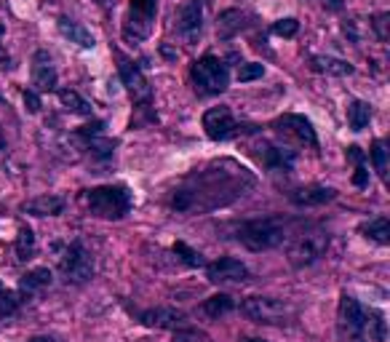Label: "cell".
Returning a JSON list of instances; mask_svg holds the SVG:
<instances>
[{"label":"cell","instance_id":"1","mask_svg":"<svg viewBox=\"0 0 390 342\" xmlns=\"http://www.w3.org/2000/svg\"><path fill=\"white\" fill-rule=\"evenodd\" d=\"M235 241L249 252H270L286 241V225L278 217L241 222L235 228Z\"/></svg>","mask_w":390,"mask_h":342},{"label":"cell","instance_id":"2","mask_svg":"<svg viewBox=\"0 0 390 342\" xmlns=\"http://www.w3.org/2000/svg\"><path fill=\"white\" fill-rule=\"evenodd\" d=\"M85 206L102 220H123L134 206V198L123 184H99L85 193Z\"/></svg>","mask_w":390,"mask_h":342},{"label":"cell","instance_id":"3","mask_svg":"<svg viewBox=\"0 0 390 342\" xmlns=\"http://www.w3.org/2000/svg\"><path fill=\"white\" fill-rule=\"evenodd\" d=\"M190 78L195 83V91L203 94V97H214V94H222L228 86H230V73H228V64L217 57H201V59L193 61L190 67Z\"/></svg>","mask_w":390,"mask_h":342},{"label":"cell","instance_id":"4","mask_svg":"<svg viewBox=\"0 0 390 342\" xmlns=\"http://www.w3.org/2000/svg\"><path fill=\"white\" fill-rule=\"evenodd\" d=\"M329 249V232L321 228H307L289 244V262L294 268H310L316 265Z\"/></svg>","mask_w":390,"mask_h":342},{"label":"cell","instance_id":"5","mask_svg":"<svg viewBox=\"0 0 390 342\" xmlns=\"http://www.w3.org/2000/svg\"><path fill=\"white\" fill-rule=\"evenodd\" d=\"M241 313L252 318L254 324H268V326L286 324L294 316L292 305L283 300H276V297H246L241 302Z\"/></svg>","mask_w":390,"mask_h":342},{"label":"cell","instance_id":"6","mask_svg":"<svg viewBox=\"0 0 390 342\" xmlns=\"http://www.w3.org/2000/svg\"><path fill=\"white\" fill-rule=\"evenodd\" d=\"M59 270L67 283H85L94 276V256L81 241H73L59 256Z\"/></svg>","mask_w":390,"mask_h":342},{"label":"cell","instance_id":"7","mask_svg":"<svg viewBox=\"0 0 390 342\" xmlns=\"http://www.w3.org/2000/svg\"><path fill=\"white\" fill-rule=\"evenodd\" d=\"M364 321H366V307L342 294L340 300V313H337V329H340V340L342 342H366V331H364Z\"/></svg>","mask_w":390,"mask_h":342},{"label":"cell","instance_id":"8","mask_svg":"<svg viewBox=\"0 0 390 342\" xmlns=\"http://www.w3.org/2000/svg\"><path fill=\"white\" fill-rule=\"evenodd\" d=\"M155 11H158V0H131V11H129V19L123 25V37L131 43L145 40L153 30Z\"/></svg>","mask_w":390,"mask_h":342},{"label":"cell","instance_id":"9","mask_svg":"<svg viewBox=\"0 0 390 342\" xmlns=\"http://www.w3.org/2000/svg\"><path fill=\"white\" fill-rule=\"evenodd\" d=\"M115 59H118V75H121V83L126 86V91L131 94L134 102L147 105V102L153 99V88H150V83H147L142 67H139L134 59L123 57L121 51H115Z\"/></svg>","mask_w":390,"mask_h":342},{"label":"cell","instance_id":"10","mask_svg":"<svg viewBox=\"0 0 390 342\" xmlns=\"http://www.w3.org/2000/svg\"><path fill=\"white\" fill-rule=\"evenodd\" d=\"M203 11L206 0H187L177 13V33L184 43H195L203 33Z\"/></svg>","mask_w":390,"mask_h":342},{"label":"cell","instance_id":"11","mask_svg":"<svg viewBox=\"0 0 390 342\" xmlns=\"http://www.w3.org/2000/svg\"><path fill=\"white\" fill-rule=\"evenodd\" d=\"M273 129H276L278 134L297 139L300 145L318 147L316 129H313V123L307 121L305 115H294V112H289V115H280V118H276V121H273Z\"/></svg>","mask_w":390,"mask_h":342},{"label":"cell","instance_id":"12","mask_svg":"<svg viewBox=\"0 0 390 342\" xmlns=\"http://www.w3.org/2000/svg\"><path fill=\"white\" fill-rule=\"evenodd\" d=\"M235 129H238V123L232 118V110L230 107H211V110L203 112V131L211 142H225V139H230L235 134Z\"/></svg>","mask_w":390,"mask_h":342},{"label":"cell","instance_id":"13","mask_svg":"<svg viewBox=\"0 0 390 342\" xmlns=\"http://www.w3.org/2000/svg\"><path fill=\"white\" fill-rule=\"evenodd\" d=\"M206 276L211 283H246L252 278L249 268L235 256H220L217 262L206 265Z\"/></svg>","mask_w":390,"mask_h":342},{"label":"cell","instance_id":"14","mask_svg":"<svg viewBox=\"0 0 390 342\" xmlns=\"http://www.w3.org/2000/svg\"><path fill=\"white\" fill-rule=\"evenodd\" d=\"M256 155L262 160V166L270 171H292L294 163H297V153L294 150H286V147L273 145V142H259L256 145Z\"/></svg>","mask_w":390,"mask_h":342},{"label":"cell","instance_id":"15","mask_svg":"<svg viewBox=\"0 0 390 342\" xmlns=\"http://www.w3.org/2000/svg\"><path fill=\"white\" fill-rule=\"evenodd\" d=\"M57 81H59V75H57L51 54L43 49L35 51V57H32V86L37 91H54Z\"/></svg>","mask_w":390,"mask_h":342},{"label":"cell","instance_id":"16","mask_svg":"<svg viewBox=\"0 0 390 342\" xmlns=\"http://www.w3.org/2000/svg\"><path fill=\"white\" fill-rule=\"evenodd\" d=\"M139 321L150 329H179L184 324V313L177 307H150L139 316Z\"/></svg>","mask_w":390,"mask_h":342},{"label":"cell","instance_id":"17","mask_svg":"<svg viewBox=\"0 0 390 342\" xmlns=\"http://www.w3.org/2000/svg\"><path fill=\"white\" fill-rule=\"evenodd\" d=\"M297 204V206H324L337 198V190L334 187H324V184H310V187H297L289 196Z\"/></svg>","mask_w":390,"mask_h":342},{"label":"cell","instance_id":"18","mask_svg":"<svg viewBox=\"0 0 390 342\" xmlns=\"http://www.w3.org/2000/svg\"><path fill=\"white\" fill-rule=\"evenodd\" d=\"M59 33H61V37H67L70 43L81 46V49H94V46H97V37L91 35L83 25H78V22L67 19V16H61L59 19Z\"/></svg>","mask_w":390,"mask_h":342},{"label":"cell","instance_id":"19","mask_svg":"<svg viewBox=\"0 0 390 342\" xmlns=\"http://www.w3.org/2000/svg\"><path fill=\"white\" fill-rule=\"evenodd\" d=\"M22 211L27 214H35V217H57L64 211V198L59 196H37L32 201H27Z\"/></svg>","mask_w":390,"mask_h":342},{"label":"cell","instance_id":"20","mask_svg":"<svg viewBox=\"0 0 390 342\" xmlns=\"http://www.w3.org/2000/svg\"><path fill=\"white\" fill-rule=\"evenodd\" d=\"M310 67L321 75H334V78H345V75H353V64L337 57H326V54H318L310 59Z\"/></svg>","mask_w":390,"mask_h":342},{"label":"cell","instance_id":"21","mask_svg":"<svg viewBox=\"0 0 390 342\" xmlns=\"http://www.w3.org/2000/svg\"><path fill=\"white\" fill-rule=\"evenodd\" d=\"M51 278H54V276H51L49 268H32L19 278V289L25 294H37V292H43V289H49Z\"/></svg>","mask_w":390,"mask_h":342},{"label":"cell","instance_id":"22","mask_svg":"<svg viewBox=\"0 0 390 342\" xmlns=\"http://www.w3.org/2000/svg\"><path fill=\"white\" fill-rule=\"evenodd\" d=\"M364 331L372 342H385L388 340V324H385L382 310H377V307H366Z\"/></svg>","mask_w":390,"mask_h":342},{"label":"cell","instance_id":"23","mask_svg":"<svg viewBox=\"0 0 390 342\" xmlns=\"http://www.w3.org/2000/svg\"><path fill=\"white\" fill-rule=\"evenodd\" d=\"M369 121H372V105L364 102V99H353L348 105V123H350V129L353 131H364Z\"/></svg>","mask_w":390,"mask_h":342},{"label":"cell","instance_id":"24","mask_svg":"<svg viewBox=\"0 0 390 342\" xmlns=\"http://www.w3.org/2000/svg\"><path fill=\"white\" fill-rule=\"evenodd\" d=\"M361 232H364L369 241H374V244L385 246L390 244V222L388 217H374V220H369L361 225Z\"/></svg>","mask_w":390,"mask_h":342},{"label":"cell","instance_id":"25","mask_svg":"<svg viewBox=\"0 0 390 342\" xmlns=\"http://www.w3.org/2000/svg\"><path fill=\"white\" fill-rule=\"evenodd\" d=\"M201 310L211 318H220V316H228L235 310V300H232L230 294H211L208 300H203V305Z\"/></svg>","mask_w":390,"mask_h":342},{"label":"cell","instance_id":"26","mask_svg":"<svg viewBox=\"0 0 390 342\" xmlns=\"http://www.w3.org/2000/svg\"><path fill=\"white\" fill-rule=\"evenodd\" d=\"M57 94H59L61 107L67 112H73V115H91V105H88L78 91H73V88H61Z\"/></svg>","mask_w":390,"mask_h":342},{"label":"cell","instance_id":"27","mask_svg":"<svg viewBox=\"0 0 390 342\" xmlns=\"http://www.w3.org/2000/svg\"><path fill=\"white\" fill-rule=\"evenodd\" d=\"M244 27V13L230 8V11L220 13V22H217V35L220 37H232L238 30Z\"/></svg>","mask_w":390,"mask_h":342},{"label":"cell","instance_id":"28","mask_svg":"<svg viewBox=\"0 0 390 342\" xmlns=\"http://www.w3.org/2000/svg\"><path fill=\"white\" fill-rule=\"evenodd\" d=\"M32 254H35V232L30 230L27 225H22L19 235H16V256L22 262H27V259H32Z\"/></svg>","mask_w":390,"mask_h":342},{"label":"cell","instance_id":"29","mask_svg":"<svg viewBox=\"0 0 390 342\" xmlns=\"http://www.w3.org/2000/svg\"><path fill=\"white\" fill-rule=\"evenodd\" d=\"M19 307H22V294L13 289H0V321L11 318Z\"/></svg>","mask_w":390,"mask_h":342},{"label":"cell","instance_id":"30","mask_svg":"<svg viewBox=\"0 0 390 342\" xmlns=\"http://www.w3.org/2000/svg\"><path fill=\"white\" fill-rule=\"evenodd\" d=\"M388 147L385 142H374L372 150H369V155H372V163H374V171L379 174V179H388Z\"/></svg>","mask_w":390,"mask_h":342},{"label":"cell","instance_id":"31","mask_svg":"<svg viewBox=\"0 0 390 342\" xmlns=\"http://www.w3.org/2000/svg\"><path fill=\"white\" fill-rule=\"evenodd\" d=\"M171 249H174V254L179 256L184 265H190V268H201V265H203V256L198 254L195 249H190V246L184 244V241H177V244L171 246Z\"/></svg>","mask_w":390,"mask_h":342},{"label":"cell","instance_id":"32","mask_svg":"<svg viewBox=\"0 0 390 342\" xmlns=\"http://www.w3.org/2000/svg\"><path fill=\"white\" fill-rule=\"evenodd\" d=\"M265 75V64H259V61H249V64H241V70H238V81L241 83H249V81H256V78H262Z\"/></svg>","mask_w":390,"mask_h":342},{"label":"cell","instance_id":"33","mask_svg":"<svg viewBox=\"0 0 390 342\" xmlns=\"http://www.w3.org/2000/svg\"><path fill=\"white\" fill-rule=\"evenodd\" d=\"M297 30H300V22H297L294 16L278 19V22L273 25V33H276L278 37H294V35H297Z\"/></svg>","mask_w":390,"mask_h":342},{"label":"cell","instance_id":"34","mask_svg":"<svg viewBox=\"0 0 390 342\" xmlns=\"http://www.w3.org/2000/svg\"><path fill=\"white\" fill-rule=\"evenodd\" d=\"M171 342H206V337L195 329H174Z\"/></svg>","mask_w":390,"mask_h":342},{"label":"cell","instance_id":"35","mask_svg":"<svg viewBox=\"0 0 390 342\" xmlns=\"http://www.w3.org/2000/svg\"><path fill=\"white\" fill-rule=\"evenodd\" d=\"M25 105H27V110L32 112V115H35V112H40V97H37L35 91H30V88L25 91Z\"/></svg>","mask_w":390,"mask_h":342},{"label":"cell","instance_id":"36","mask_svg":"<svg viewBox=\"0 0 390 342\" xmlns=\"http://www.w3.org/2000/svg\"><path fill=\"white\" fill-rule=\"evenodd\" d=\"M353 184H355V187H366V184H369V171H366L364 163H361V166H355Z\"/></svg>","mask_w":390,"mask_h":342},{"label":"cell","instance_id":"37","mask_svg":"<svg viewBox=\"0 0 390 342\" xmlns=\"http://www.w3.org/2000/svg\"><path fill=\"white\" fill-rule=\"evenodd\" d=\"M348 158L353 160L355 166H361V163H364V153H361V147H348Z\"/></svg>","mask_w":390,"mask_h":342},{"label":"cell","instance_id":"38","mask_svg":"<svg viewBox=\"0 0 390 342\" xmlns=\"http://www.w3.org/2000/svg\"><path fill=\"white\" fill-rule=\"evenodd\" d=\"M385 19H388V13H379L377 19H374V27H377V33H379V40H385Z\"/></svg>","mask_w":390,"mask_h":342},{"label":"cell","instance_id":"39","mask_svg":"<svg viewBox=\"0 0 390 342\" xmlns=\"http://www.w3.org/2000/svg\"><path fill=\"white\" fill-rule=\"evenodd\" d=\"M30 342H59L57 337H32Z\"/></svg>","mask_w":390,"mask_h":342},{"label":"cell","instance_id":"40","mask_svg":"<svg viewBox=\"0 0 390 342\" xmlns=\"http://www.w3.org/2000/svg\"><path fill=\"white\" fill-rule=\"evenodd\" d=\"M324 3H329L331 8H342V0H324Z\"/></svg>","mask_w":390,"mask_h":342},{"label":"cell","instance_id":"41","mask_svg":"<svg viewBox=\"0 0 390 342\" xmlns=\"http://www.w3.org/2000/svg\"><path fill=\"white\" fill-rule=\"evenodd\" d=\"M244 342H265V340H256V337H249V340H244Z\"/></svg>","mask_w":390,"mask_h":342},{"label":"cell","instance_id":"42","mask_svg":"<svg viewBox=\"0 0 390 342\" xmlns=\"http://www.w3.org/2000/svg\"><path fill=\"white\" fill-rule=\"evenodd\" d=\"M97 3H107V0H97Z\"/></svg>","mask_w":390,"mask_h":342},{"label":"cell","instance_id":"43","mask_svg":"<svg viewBox=\"0 0 390 342\" xmlns=\"http://www.w3.org/2000/svg\"><path fill=\"white\" fill-rule=\"evenodd\" d=\"M0 289H3V283H0Z\"/></svg>","mask_w":390,"mask_h":342}]
</instances>
